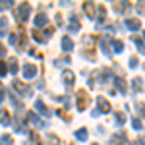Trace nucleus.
Masks as SVG:
<instances>
[{
  "mask_svg": "<svg viewBox=\"0 0 145 145\" xmlns=\"http://www.w3.org/2000/svg\"><path fill=\"white\" fill-rule=\"evenodd\" d=\"M130 68H137V58H135V56L130 58Z\"/></svg>",
  "mask_w": 145,
  "mask_h": 145,
  "instance_id": "obj_26",
  "label": "nucleus"
},
{
  "mask_svg": "<svg viewBox=\"0 0 145 145\" xmlns=\"http://www.w3.org/2000/svg\"><path fill=\"white\" fill-rule=\"evenodd\" d=\"M46 23H48V18H46L45 14H39V16L35 18V25H37V27H43Z\"/></svg>",
  "mask_w": 145,
  "mask_h": 145,
  "instance_id": "obj_13",
  "label": "nucleus"
},
{
  "mask_svg": "<svg viewBox=\"0 0 145 145\" xmlns=\"http://www.w3.org/2000/svg\"><path fill=\"white\" fill-rule=\"evenodd\" d=\"M83 10H85V14H87L89 18H95V12H99V8H97V4H93V2H85V4H83Z\"/></svg>",
  "mask_w": 145,
  "mask_h": 145,
  "instance_id": "obj_6",
  "label": "nucleus"
},
{
  "mask_svg": "<svg viewBox=\"0 0 145 145\" xmlns=\"http://www.w3.org/2000/svg\"><path fill=\"white\" fill-rule=\"evenodd\" d=\"M62 79H64V85L72 87V85H74V72H70V70H64V72H62Z\"/></svg>",
  "mask_w": 145,
  "mask_h": 145,
  "instance_id": "obj_8",
  "label": "nucleus"
},
{
  "mask_svg": "<svg viewBox=\"0 0 145 145\" xmlns=\"http://www.w3.org/2000/svg\"><path fill=\"white\" fill-rule=\"evenodd\" d=\"M124 23H126V27H128L130 31H137V29L141 27V22H139L137 18H126Z\"/></svg>",
  "mask_w": 145,
  "mask_h": 145,
  "instance_id": "obj_3",
  "label": "nucleus"
},
{
  "mask_svg": "<svg viewBox=\"0 0 145 145\" xmlns=\"http://www.w3.org/2000/svg\"><path fill=\"white\" fill-rule=\"evenodd\" d=\"M97 106H99V112H103V114L110 112V103L105 99V97H99L97 99Z\"/></svg>",
  "mask_w": 145,
  "mask_h": 145,
  "instance_id": "obj_5",
  "label": "nucleus"
},
{
  "mask_svg": "<svg viewBox=\"0 0 145 145\" xmlns=\"http://www.w3.org/2000/svg\"><path fill=\"white\" fill-rule=\"evenodd\" d=\"M29 14H31V6H29V4H22V6H18V10H16V16H18L20 22H27V20H29Z\"/></svg>",
  "mask_w": 145,
  "mask_h": 145,
  "instance_id": "obj_1",
  "label": "nucleus"
},
{
  "mask_svg": "<svg viewBox=\"0 0 145 145\" xmlns=\"http://www.w3.org/2000/svg\"><path fill=\"white\" fill-rule=\"evenodd\" d=\"M132 87H134V91H137V93L143 89V81H141V78H134L132 79Z\"/></svg>",
  "mask_w": 145,
  "mask_h": 145,
  "instance_id": "obj_14",
  "label": "nucleus"
},
{
  "mask_svg": "<svg viewBox=\"0 0 145 145\" xmlns=\"http://www.w3.org/2000/svg\"><path fill=\"white\" fill-rule=\"evenodd\" d=\"M132 41L135 43V46H137V50H139L141 54H145V45H143V43H141V41H139L137 37H132Z\"/></svg>",
  "mask_w": 145,
  "mask_h": 145,
  "instance_id": "obj_17",
  "label": "nucleus"
},
{
  "mask_svg": "<svg viewBox=\"0 0 145 145\" xmlns=\"http://www.w3.org/2000/svg\"><path fill=\"white\" fill-rule=\"evenodd\" d=\"M126 8H128V2H118V4H114V12H118V14H122Z\"/></svg>",
  "mask_w": 145,
  "mask_h": 145,
  "instance_id": "obj_19",
  "label": "nucleus"
},
{
  "mask_svg": "<svg viewBox=\"0 0 145 145\" xmlns=\"http://www.w3.org/2000/svg\"><path fill=\"white\" fill-rule=\"evenodd\" d=\"M10 116L6 114V110H2V126H10Z\"/></svg>",
  "mask_w": 145,
  "mask_h": 145,
  "instance_id": "obj_22",
  "label": "nucleus"
},
{
  "mask_svg": "<svg viewBox=\"0 0 145 145\" xmlns=\"http://www.w3.org/2000/svg\"><path fill=\"white\" fill-rule=\"evenodd\" d=\"M114 122L118 124V126H122V124L126 122V114H122V112H118V114L114 116Z\"/></svg>",
  "mask_w": 145,
  "mask_h": 145,
  "instance_id": "obj_20",
  "label": "nucleus"
},
{
  "mask_svg": "<svg viewBox=\"0 0 145 145\" xmlns=\"http://www.w3.org/2000/svg\"><path fill=\"white\" fill-rule=\"evenodd\" d=\"M14 141H12L10 135H2V145H12Z\"/></svg>",
  "mask_w": 145,
  "mask_h": 145,
  "instance_id": "obj_24",
  "label": "nucleus"
},
{
  "mask_svg": "<svg viewBox=\"0 0 145 145\" xmlns=\"http://www.w3.org/2000/svg\"><path fill=\"white\" fill-rule=\"evenodd\" d=\"M143 68H145V66H143Z\"/></svg>",
  "mask_w": 145,
  "mask_h": 145,
  "instance_id": "obj_32",
  "label": "nucleus"
},
{
  "mask_svg": "<svg viewBox=\"0 0 145 145\" xmlns=\"http://www.w3.org/2000/svg\"><path fill=\"white\" fill-rule=\"evenodd\" d=\"M137 108H139V110H141V114L145 116V105H143V103H137Z\"/></svg>",
  "mask_w": 145,
  "mask_h": 145,
  "instance_id": "obj_28",
  "label": "nucleus"
},
{
  "mask_svg": "<svg viewBox=\"0 0 145 145\" xmlns=\"http://www.w3.org/2000/svg\"><path fill=\"white\" fill-rule=\"evenodd\" d=\"M139 145H145V137H143V139H139Z\"/></svg>",
  "mask_w": 145,
  "mask_h": 145,
  "instance_id": "obj_30",
  "label": "nucleus"
},
{
  "mask_svg": "<svg viewBox=\"0 0 145 145\" xmlns=\"http://www.w3.org/2000/svg\"><path fill=\"white\" fill-rule=\"evenodd\" d=\"M114 85H116V89L120 91L122 95H126V91H128V87H126V81H124L122 78H116V79H114Z\"/></svg>",
  "mask_w": 145,
  "mask_h": 145,
  "instance_id": "obj_10",
  "label": "nucleus"
},
{
  "mask_svg": "<svg viewBox=\"0 0 145 145\" xmlns=\"http://www.w3.org/2000/svg\"><path fill=\"white\" fill-rule=\"evenodd\" d=\"M101 48H103V54L105 56H110V50H108V45H106V37L101 39Z\"/></svg>",
  "mask_w": 145,
  "mask_h": 145,
  "instance_id": "obj_18",
  "label": "nucleus"
},
{
  "mask_svg": "<svg viewBox=\"0 0 145 145\" xmlns=\"http://www.w3.org/2000/svg\"><path fill=\"white\" fill-rule=\"evenodd\" d=\"M35 74H37V66H35V64H25V66H23V78L25 79L35 78Z\"/></svg>",
  "mask_w": 145,
  "mask_h": 145,
  "instance_id": "obj_4",
  "label": "nucleus"
},
{
  "mask_svg": "<svg viewBox=\"0 0 145 145\" xmlns=\"http://www.w3.org/2000/svg\"><path fill=\"white\" fill-rule=\"evenodd\" d=\"M0 29H2V37L8 35V33H6V18H2V22H0Z\"/></svg>",
  "mask_w": 145,
  "mask_h": 145,
  "instance_id": "obj_25",
  "label": "nucleus"
},
{
  "mask_svg": "<svg viewBox=\"0 0 145 145\" xmlns=\"http://www.w3.org/2000/svg\"><path fill=\"white\" fill-rule=\"evenodd\" d=\"M143 39H145V35H143Z\"/></svg>",
  "mask_w": 145,
  "mask_h": 145,
  "instance_id": "obj_31",
  "label": "nucleus"
},
{
  "mask_svg": "<svg viewBox=\"0 0 145 145\" xmlns=\"http://www.w3.org/2000/svg\"><path fill=\"white\" fill-rule=\"evenodd\" d=\"M8 41H10V45H16V43H18V37H16V35H10Z\"/></svg>",
  "mask_w": 145,
  "mask_h": 145,
  "instance_id": "obj_27",
  "label": "nucleus"
},
{
  "mask_svg": "<svg viewBox=\"0 0 145 145\" xmlns=\"http://www.w3.org/2000/svg\"><path fill=\"white\" fill-rule=\"evenodd\" d=\"M112 48H114L116 52H122L124 50V43L122 41H112Z\"/></svg>",
  "mask_w": 145,
  "mask_h": 145,
  "instance_id": "obj_21",
  "label": "nucleus"
},
{
  "mask_svg": "<svg viewBox=\"0 0 145 145\" xmlns=\"http://www.w3.org/2000/svg\"><path fill=\"white\" fill-rule=\"evenodd\" d=\"M4 8H12V2H10V0H6V2H2V10H4Z\"/></svg>",
  "mask_w": 145,
  "mask_h": 145,
  "instance_id": "obj_29",
  "label": "nucleus"
},
{
  "mask_svg": "<svg viewBox=\"0 0 145 145\" xmlns=\"http://www.w3.org/2000/svg\"><path fill=\"white\" fill-rule=\"evenodd\" d=\"M132 126H134V130H141V128H143L139 118H134V120H132Z\"/></svg>",
  "mask_w": 145,
  "mask_h": 145,
  "instance_id": "obj_23",
  "label": "nucleus"
},
{
  "mask_svg": "<svg viewBox=\"0 0 145 145\" xmlns=\"http://www.w3.org/2000/svg\"><path fill=\"white\" fill-rule=\"evenodd\" d=\"M87 103H89L87 93H85V91H79V93H78V108H79V110H85Z\"/></svg>",
  "mask_w": 145,
  "mask_h": 145,
  "instance_id": "obj_2",
  "label": "nucleus"
},
{
  "mask_svg": "<svg viewBox=\"0 0 145 145\" xmlns=\"http://www.w3.org/2000/svg\"><path fill=\"white\" fill-rule=\"evenodd\" d=\"M87 130H85V128H81V130H76V137H78L79 141H85V139H87Z\"/></svg>",
  "mask_w": 145,
  "mask_h": 145,
  "instance_id": "obj_15",
  "label": "nucleus"
},
{
  "mask_svg": "<svg viewBox=\"0 0 145 145\" xmlns=\"http://www.w3.org/2000/svg\"><path fill=\"white\" fill-rule=\"evenodd\" d=\"M8 64H10V74H18V62H16V58H10L8 60Z\"/></svg>",
  "mask_w": 145,
  "mask_h": 145,
  "instance_id": "obj_16",
  "label": "nucleus"
},
{
  "mask_svg": "<svg viewBox=\"0 0 145 145\" xmlns=\"http://www.w3.org/2000/svg\"><path fill=\"white\" fill-rule=\"evenodd\" d=\"M35 108L41 112L43 116H50V114H52V112H50V110L45 106V103H43V101H37V103H35Z\"/></svg>",
  "mask_w": 145,
  "mask_h": 145,
  "instance_id": "obj_9",
  "label": "nucleus"
},
{
  "mask_svg": "<svg viewBox=\"0 0 145 145\" xmlns=\"http://www.w3.org/2000/svg\"><path fill=\"white\" fill-rule=\"evenodd\" d=\"M72 48H74L72 39H70V37H62V50H64V52H70Z\"/></svg>",
  "mask_w": 145,
  "mask_h": 145,
  "instance_id": "obj_12",
  "label": "nucleus"
},
{
  "mask_svg": "<svg viewBox=\"0 0 145 145\" xmlns=\"http://www.w3.org/2000/svg\"><path fill=\"white\" fill-rule=\"evenodd\" d=\"M14 89L20 91V95H22V97H23V93H25V95H29V87H25L22 81H18V79L14 81Z\"/></svg>",
  "mask_w": 145,
  "mask_h": 145,
  "instance_id": "obj_11",
  "label": "nucleus"
},
{
  "mask_svg": "<svg viewBox=\"0 0 145 145\" xmlns=\"http://www.w3.org/2000/svg\"><path fill=\"white\" fill-rule=\"evenodd\" d=\"M79 27H81V25H79V20L76 18V16H72V18H70V23H68V29H70V33H78Z\"/></svg>",
  "mask_w": 145,
  "mask_h": 145,
  "instance_id": "obj_7",
  "label": "nucleus"
}]
</instances>
